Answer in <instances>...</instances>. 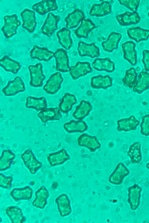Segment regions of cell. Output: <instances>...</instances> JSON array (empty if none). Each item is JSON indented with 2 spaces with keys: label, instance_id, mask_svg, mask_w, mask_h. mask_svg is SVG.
I'll use <instances>...</instances> for the list:
<instances>
[{
  "label": "cell",
  "instance_id": "cell-1",
  "mask_svg": "<svg viewBox=\"0 0 149 223\" xmlns=\"http://www.w3.org/2000/svg\"><path fill=\"white\" fill-rule=\"evenodd\" d=\"M4 24L1 28L4 36L7 39L13 37L17 32L18 27L21 24L15 14L6 15L4 17Z\"/></svg>",
  "mask_w": 149,
  "mask_h": 223
},
{
  "label": "cell",
  "instance_id": "cell-2",
  "mask_svg": "<svg viewBox=\"0 0 149 223\" xmlns=\"http://www.w3.org/2000/svg\"><path fill=\"white\" fill-rule=\"evenodd\" d=\"M28 68L30 76V85L34 87L42 86L45 76L43 74L42 64L39 63L35 65H29Z\"/></svg>",
  "mask_w": 149,
  "mask_h": 223
},
{
  "label": "cell",
  "instance_id": "cell-3",
  "mask_svg": "<svg viewBox=\"0 0 149 223\" xmlns=\"http://www.w3.org/2000/svg\"><path fill=\"white\" fill-rule=\"evenodd\" d=\"M25 89L24 82L19 76H17L13 80L8 81L2 91L5 96H11L24 91Z\"/></svg>",
  "mask_w": 149,
  "mask_h": 223
},
{
  "label": "cell",
  "instance_id": "cell-4",
  "mask_svg": "<svg viewBox=\"0 0 149 223\" xmlns=\"http://www.w3.org/2000/svg\"><path fill=\"white\" fill-rule=\"evenodd\" d=\"M58 16L52 12L48 13L45 20L41 28V32L48 37H51L58 28V23L59 20Z\"/></svg>",
  "mask_w": 149,
  "mask_h": 223
},
{
  "label": "cell",
  "instance_id": "cell-5",
  "mask_svg": "<svg viewBox=\"0 0 149 223\" xmlns=\"http://www.w3.org/2000/svg\"><path fill=\"white\" fill-rule=\"evenodd\" d=\"M20 15L22 20V28L30 33L33 32L36 25L35 12L29 9L25 8Z\"/></svg>",
  "mask_w": 149,
  "mask_h": 223
},
{
  "label": "cell",
  "instance_id": "cell-6",
  "mask_svg": "<svg viewBox=\"0 0 149 223\" xmlns=\"http://www.w3.org/2000/svg\"><path fill=\"white\" fill-rule=\"evenodd\" d=\"M63 81L60 73L57 72L52 75L43 87V89L48 93L54 94L59 90Z\"/></svg>",
  "mask_w": 149,
  "mask_h": 223
},
{
  "label": "cell",
  "instance_id": "cell-7",
  "mask_svg": "<svg viewBox=\"0 0 149 223\" xmlns=\"http://www.w3.org/2000/svg\"><path fill=\"white\" fill-rule=\"evenodd\" d=\"M54 57L56 62V69L62 72L69 71L68 57L66 51L63 48L58 49L54 53Z\"/></svg>",
  "mask_w": 149,
  "mask_h": 223
},
{
  "label": "cell",
  "instance_id": "cell-8",
  "mask_svg": "<svg viewBox=\"0 0 149 223\" xmlns=\"http://www.w3.org/2000/svg\"><path fill=\"white\" fill-rule=\"evenodd\" d=\"M77 50L80 56H88L91 58L100 55V49L94 43L87 44L80 41L78 44Z\"/></svg>",
  "mask_w": 149,
  "mask_h": 223
},
{
  "label": "cell",
  "instance_id": "cell-9",
  "mask_svg": "<svg viewBox=\"0 0 149 223\" xmlns=\"http://www.w3.org/2000/svg\"><path fill=\"white\" fill-rule=\"evenodd\" d=\"M92 71L89 62H78L74 66L70 67L69 72L72 79L76 80L91 72Z\"/></svg>",
  "mask_w": 149,
  "mask_h": 223
},
{
  "label": "cell",
  "instance_id": "cell-10",
  "mask_svg": "<svg viewBox=\"0 0 149 223\" xmlns=\"http://www.w3.org/2000/svg\"><path fill=\"white\" fill-rule=\"evenodd\" d=\"M58 8L56 1L54 0H44L34 4L32 9L38 14L43 15Z\"/></svg>",
  "mask_w": 149,
  "mask_h": 223
},
{
  "label": "cell",
  "instance_id": "cell-11",
  "mask_svg": "<svg viewBox=\"0 0 149 223\" xmlns=\"http://www.w3.org/2000/svg\"><path fill=\"white\" fill-rule=\"evenodd\" d=\"M79 145L85 147L91 152H94L101 147V145L96 137L92 136L86 134H83L78 139Z\"/></svg>",
  "mask_w": 149,
  "mask_h": 223
},
{
  "label": "cell",
  "instance_id": "cell-12",
  "mask_svg": "<svg viewBox=\"0 0 149 223\" xmlns=\"http://www.w3.org/2000/svg\"><path fill=\"white\" fill-rule=\"evenodd\" d=\"M135 44L132 41H127L122 44L124 58L134 65L137 63V54L135 50Z\"/></svg>",
  "mask_w": 149,
  "mask_h": 223
},
{
  "label": "cell",
  "instance_id": "cell-13",
  "mask_svg": "<svg viewBox=\"0 0 149 223\" xmlns=\"http://www.w3.org/2000/svg\"><path fill=\"white\" fill-rule=\"evenodd\" d=\"M54 53L45 47L35 45L30 52V57L33 59L40 61H48L54 57Z\"/></svg>",
  "mask_w": 149,
  "mask_h": 223
},
{
  "label": "cell",
  "instance_id": "cell-14",
  "mask_svg": "<svg viewBox=\"0 0 149 223\" xmlns=\"http://www.w3.org/2000/svg\"><path fill=\"white\" fill-rule=\"evenodd\" d=\"M31 150H28L21 155V157L25 166L32 174L35 173L40 168L41 164L35 158Z\"/></svg>",
  "mask_w": 149,
  "mask_h": 223
},
{
  "label": "cell",
  "instance_id": "cell-15",
  "mask_svg": "<svg viewBox=\"0 0 149 223\" xmlns=\"http://www.w3.org/2000/svg\"><path fill=\"white\" fill-rule=\"evenodd\" d=\"M116 19L119 24L122 26H127L139 23L140 17L137 12H125L118 15Z\"/></svg>",
  "mask_w": 149,
  "mask_h": 223
},
{
  "label": "cell",
  "instance_id": "cell-16",
  "mask_svg": "<svg viewBox=\"0 0 149 223\" xmlns=\"http://www.w3.org/2000/svg\"><path fill=\"white\" fill-rule=\"evenodd\" d=\"M84 17V14L82 10L78 9L74 10L68 14L65 19L66 28L71 29L77 27Z\"/></svg>",
  "mask_w": 149,
  "mask_h": 223
},
{
  "label": "cell",
  "instance_id": "cell-17",
  "mask_svg": "<svg viewBox=\"0 0 149 223\" xmlns=\"http://www.w3.org/2000/svg\"><path fill=\"white\" fill-rule=\"evenodd\" d=\"M117 130L118 131H129L135 130L139 122L133 116L127 118H122L117 121Z\"/></svg>",
  "mask_w": 149,
  "mask_h": 223
},
{
  "label": "cell",
  "instance_id": "cell-18",
  "mask_svg": "<svg viewBox=\"0 0 149 223\" xmlns=\"http://www.w3.org/2000/svg\"><path fill=\"white\" fill-rule=\"evenodd\" d=\"M37 115L44 123L50 120H59L62 117L60 109L57 107L46 108L41 111Z\"/></svg>",
  "mask_w": 149,
  "mask_h": 223
},
{
  "label": "cell",
  "instance_id": "cell-19",
  "mask_svg": "<svg viewBox=\"0 0 149 223\" xmlns=\"http://www.w3.org/2000/svg\"><path fill=\"white\" fill-rule=\"evenodd\" d=\"M122 37L121 35L118 33L113 32L109 35L106 41L103 42L102 45L106 51L110 52L116 49L118 44Z\"/></svg>",
  "mask_w": 149,
  "mask_h": 223
},
{
  "label": "cell",
  "instance_id": "cell-20",
  "mask_svg": "<svg viewBox=\"0 0 149 223\" xmlns=\"http://www.w3.org/2000/svg\"><path fill=\"white\" fill-rule=\"evenodd\" d=\"M127 32L129 37L136 42L146 40L149 37V30L139 27L129 28Z\"/></svg>",
  "mask_w": 149,
  "mask_h": 223
},
{
  "label": "cell",
  "instance_id": "cell-21",
  "mask_svg": "<svg viewBox=\"0 0 149 223\" xmlns=\"http://www.w3.org/2000/svg\"><path fill=\"white\" fill-rule=\"evenodd\" d=\"M92 67L99 71H104L112 72L115 69V64L108 58L95 59L92 64Z\"/></svg>",
  "mask_w": 149,
  "mask_h": 223
},
{
  "label": "cell",
  "instance_id": "cell-22",
  "mask_svg": "<svg viewBox=\"0 0 149 223\" xmlns=\"http://www.w3.org/2000/svg\"><path fill=\"white\" fill-rule=\"evenodd\" d=\"M95 27V24L89 19H84L81 22L79 26L74 32L78 38H86L89 33Z\"/></svg>",
  "mask_w": 149,
  "mask_h": 223
},
{
  "label": "cell",
  "instance_id": "cell-23",
  "mask_svg": "<svg viewBox=\"0 0 149 223\" xmlns=\"http://www.w3.org/2000/svg\"><path fill=\"white\" fill-rule=\"evenodd\" d=\"M91 87L95 89H107L112 85V79L108 75H98L93 76L91 78Z\"/></svg>",
  "mask_w": 149,
  "mask_h": 223
},
{
  "label": "cell",
  "instance_id": "cell-24",
  "mask_svg": "<svg viewBox=\"0 0 149 223\" xmlns=\"http://www.w3.org/2000/svg\"><path fill=\"white\" fill-rule=\"evenodd\" d=\"M129 173L128 170L124 164L119 163L109 178V181L115 184L122 183L124 178Z\"/></svg>",
  "mask_w": 149,
  "mask_h": 223
},
{
  "label": "cell",
  "instance_id": "cell-25",
  "mask_svg": "<svg viewBox=\"0 0 149 223\" xmlns=\"http://www.w3.org/2000/svg\"><path fill=\"white\" fill-rule=\"evenodd\" d=\"M111 11V6L107 1H102L100 4L93 5L90 10L89 14L91 16H102L109 13Z\"/></svg>",
  "mask_w": 149,
  "mask_h": 223
},
{
  "label": "cell",
  "instance_id": "cell-26",
  "mask_svg": "<svg viewBox=\"0 0 149 223\" xmlns=\"http://www.w3.org/2000/svg\"><path fill=\"white\" fill-rule=\"evenodd\" d=\"M0 65L5 71L15 74L18 72L21 67L19 62L7 55H4L0 59Z\"/></svg>",
  "mask_w": 149,
  "mask_h": 223
},
{
  "label": "cell",
  "instance_id": "cell-27",
  "mask_svg": "<svg viewBox=\"0 0 149 223\" xmlns=\"http://www.w3.org/2000/svg\"><path fill=\"white\" fill-rule=\"evenodd\" d=\"M92 109V107L88 101L82 100L72 114L76 119L81 120L88 115Z\"/></svg>",
  "mask_w": 149,
  "mask_h": 223
},
{
  "label": "cell",
  "instance_id": "cell-28",
  "mask_svg": "<svg viewBox=\"0 0 149 223\" xmlns=\"http://www.w3.org/2000/svg\"><path fill=\"white\" fill-rule=\"evenodd\" d=\"M26 106L27 108L34 109L38 111L46 108L47 104L44 97L36 98L29 96L26 98Z\"/></svg>",
  "mask_w": 149,
  "mask_h": 223
},
{
  "label": "cell",
  "instance_id": "cell-29",
  "mask_svg": "<svg viewBox=\"0 0 149 223\" xmlns=\"http://www.w3.org/2000/svg\"><path fill=\"white\" fill-rule=\"evenodd\" d=\"M149 87V73L145 71H141L139 78L134 86V91L141 93Z\"/></svg>",
  "mask_w": 149,
  "mask_h": 223
},
{
  "label": "cell",
  "instance_id": "cell-30",
  "mask_svg": "<svg viewBox=\"0 0 149 223\" xmlns=\"http://www.w3.org/2000/svg\"><path fill=\"white\" fill-rule=\"evenodd\" d=\"M70 34V31L65 27L61 29L56 34L59 43L66 50L69 49L72 45V41Z\"/></svg>",
  "mask_w": 149,
  "mask_h": 223
},
{
  "label": "cell",
  "instance_id": "cell-31",
  "mask_svg": "<svg viewBox=\"0 0 149 223\" xmlns=\"http://www.w3.org/2000/svg\"><path fill=\"white\" fill-rule=\"evenodd\" d=\"M128 190V201L131 208L132 210L136 209L139 204L141 189L137 185H135L130 187Z\"/></svg>",
  "mask_w": 149,
  "mask_h": 223
},
{
  "label": "cell",
  "instance_id": "cell-32",
  "mask_svg": "<svg viewBox=\"0 0 149 223\" xmlns=\"http://www.w3.org/2000/svg\"><path fill=\"white\" fill-rule=\"evenodd\" d=\"M65 130L68 132L72 133L79 132L81 133L86 131L88 127L86 123L82 120H71L63 125Z\"/></svg>",
  "mask_w": 149,
  "mask_h": 223
},
{
  "label": "cell",
  "instance_id": "cell-33",
  "mask_svg": "<svg viewBox=\"0 0 149 223\" xmlns=\"http://www.w3.org/2000/svg\"><path fill=\"white\" fill-rule=\"evenodd\" d=\"M77 101L76 98L74 95L65 93L59 103V109L62 112L67 113L71 109L72 106L76 103Z\"/></svg>",
  "mask_w": 149,
  "mask_h": 223
},
{
  "label": "cell",
  "instance_id": "cell-34",
  "mask_svg": "<svg viewBox=\"0 0 149 223\" xmlns=\"http://www.w3.org/2000/svg\"><path fill=\"white\" fill-rule=\"evenodd\" d=\"M70 158L66 150L63 149L57 152L50 154L48 159L51 166L61 164Z\"/></svg>",
  "mask_w": 149,
  "mask_h": 223
},
{
  "label": "cell",
  "instance_id": "cell-35",
  "mask_svg": "<svg viewBox=\"0 0 149 223\" xmlns=\"http://www.w3.org/2000/svg\"><path fill=\"white\" fill-rule=\"evenodd\" d=\"M141 144L139 142H136L132 144L127 153L132 163H139L141 160Z\"/></svg>",
  "mask_w": 149,
  "mask_h": 223
},
{
  "label": "cell",
  "instance_id": "cell-36",
  "mask_svg": "<svg viewBox=\"0 0 149 223\" xmlns=\"http://www.w3.org/2000/svg\"><path fill=\"white\" fill-rule=\"evenodd\" d=\"M137 76V74L134 69L131 68L126 71L125 75L122 81L125 85L131 88L136 84Z\"/></svg>",
  "mask_w": 149,
  "mask_h": 223
},
{
  "label": "cell",
  "instance_id": "cell-37",
  "mask_svg": "<svg viewBox=\"0 0 149 223\" xmlns=\"http://www.w3.org/2000/svg\"><path fill=\"white\" fill-rule=\"evenodd\" d=\"M64 199L61 200V202H56L58 204V208L61 216L63 211V212L62 216H64V211L65 216L69 214L71 212L70 202L68 197L66 195L64 194Z\"/></svg>",
  "mask_w": 149,
  "mask_h": 223
},
{
  "label": "cell",
  "instance_id": "cell-38",
  "mask_svg": "<svg viewBox=\"0 0 149 223\" xmlns=\"http://www.w3.org/2000/svg\"><path fill=\"white\" fill-rule=\"evenodd\" d=\"M140 0H119L120 3L128 8L133 12H136L138 8Z\"/></svg>",
  "mask_w": 149,
  "mask_h": 223
},
{
  "label": "cell",
  "instance_id": "cell-39",
  "mask_svg": "<svg viewBox=\"0 0 149 223\" xmlns=\"http://www.w3.org/2000/svg\"><path fill=\"white\" fill-rule=\"evenodd\" d=\"M141 133L143 135L148 136L149 135V114L147 115L143 118L140 125Z\"/></svg>",
  "mask_w": 149,
  "mask_h": 223
},
{
  "label": "cell",
  "instance_id": "cell-40",
  "mask_svg": "<svg viewBox=\"0 0 149 223\" xmlns=\"http://www.w3.org/2000/svg\"><path fill=\"white\" fill-rule=\"evenodd\" d=\"M142 61L144 65L146 70L149 71V51L144 50L143 51Z\"/></svg>",
  "mask_w": 149,
  "mask_h": 223
},
{
  "label": "cell",
  "instance_id": "cell-41",
  "mask_svg": "<svg viewBox=\"0 0 149 223\" xmlns=\"http://www.w3.org/2000/svg\"><path fill=\"white\" fill-rule=\"evenodd\" d=\"M146 166V167L149 169V162L147 164Z\"/></svg>",
  "mask_w": 149,
  "mask_h": 223
},
{
  "label": "cell",
  "instance_id": "cell-42",
  "mask_svg": "<svg viewBox=\"0 0 149 223\" xmlns=\"http://www.w3.org/2000/svg\"><path fill=\"white\" fill-rule=\"evenodd\" d=\"M148 15L149 17V12H148Z\"/></svg>",
  "mask_w": 149,
  "mask_h": 223
}]
</instances>
